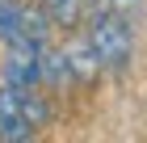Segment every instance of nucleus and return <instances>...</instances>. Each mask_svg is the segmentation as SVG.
<instances>
[{"label": "nucleus", "mask_w": 147, "mask_h": 143, "mask_svg": "<svg viewBox=\"0 0 147 143\" xmlns=\"http://www.w3.org/2000/svg\"><path fill=\"white\" fill-rule=\"evenodd\" d=\"M76 67H71V55H42V80L46 84H63Z\"/></svg>", "instance_id": "20e7f679"}, {"label": "nucleus", "mask_w": 147, "mask_h": 143, "mask_svg": "<svg viewBox=\"0 0 147 143\" xmlns=\"http://www.w3.org/2000/svg\"><path fill=\"white\" fill-rule=\"evenodd\" d=\"M21 110H25V118H30V126H46V122H51V105L38 97L34 88L21 93Z\"/></svg>", "instance_id": "39448f33"}, {"label": "nucleus", "mask_w": 147, "mask_h": 143, "mask_svg": "<svg viewBox=\"0 0 147 143\" xmlns=\"http://www.w3.org/2000/svg\"><path fill=\"white\" fill-rule=\"evenodd\" d=\"M21 21H25V34H30V38H38V42H42V34L51 30L46 13H38V9H21Z\"/></svg>", "instance_id": "423d86ee"}, {"label": "nucleus", "mask_w": 147, "mask_h": 143, "mask_svg": "<svg viewBox=\"0 0 147 143\" xmlns=\"http://www.w3.org/2000/svg\"><path fill=\"white\" fill-rule=\"evenodd\" d=\"M38 80H42V46H38V38H30V34H21L17 42H9V59H4V84L13 88H34Z\"/></svg>", "instance_id": "f03ea898"}, {"label": "nucleus", "mask_w": 147, "mask_h": 143, "mask_svg": "<svg viewBox=\"0 0 147 143\" xmlns=\"http://www.w3.org/2000/svg\"><path fill=\"white\" fill-rule=\"evenodd\" d=\"M51 9H55V17L63 21V17H76V0H46Z\"/></svg>", "instance_id": "0eeeda50"}, {"label": "nucleus", "mask_w": 147, "mask_h": 143, "mask_svg": "<svg viewBox=\"0 0 147 143\" xmlns=\"http://www.w3.org/2000/svg\"><path fill=\"white\" fill-rule=\"evenodd\" d=\"M88 42L92 51H97V59H101L105 67H126V59H130V30L122 25V17L118 13H97L88 21Z\"/></svg>", "instance_id": "f257e3e1"}, {"label": "nucleus", "mask_w": 147, "mask_h": 143, "mask_svg": "<svg viewBox=\"0 0 147 143\" xmlns=\"http://www.w3.org/2000/svg\"><path fill=\"white\" fill-rule=\"evenodd\" d=\"M130 4H139V0H109V9H130Z\"/></svg>", "instance_id": "6e6552de"}, {"label": "nucleus", "mask_w": 147, "mask_h": 143, "mask_svg": "<svg viewBox=\"0 0 147 143\" xmlns=\"http://www.w3.org/2000/svg\"><path fill=\"white\" fill-rule=\"evenodd\" d=\"M30 118H25V110H21V88H13V84H4L0 88V139H9V143H17V139H30Z\"/></svg>", "instance_id": "7ed1b4c3"}]
</instances>
